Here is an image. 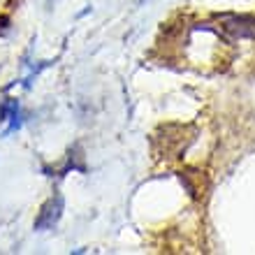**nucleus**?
<instances>
[{
	"label": "nucleus",
	"instance_id": "nucleus-1",
	"mask_svg": "<svg viewBox=\"0 0 255 255\" xmlns=\"http://www.w3.org/2000/svg\"><path fill=\"white\" fill-rule=\"evenodd\" d=\"M223 30L239 40H253L255 37V16L249 14H223Z\"/></svg>",
	"mask_w": 255,
	"mask_h": 255
},
{
	"label": "nucleus",
	"instance_id": "nucleus-2",
	"mask_svg": "<svg viewBox=\"0 0 255 255\" xmlns=\"http://www.w3.org/2000/svg\"><path fill=\"white\" fill-rule=\"evenodd\" d=\"M61 214H63V197L61 195H54V197L42 207L40 216H37V221H35V230L54 228L56 223H58V218H61Z\"/></svg>",
	"mask_w": 255,
	"mask_h": 255
}]
</instances>
